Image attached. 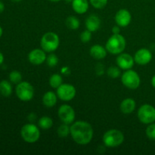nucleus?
Returning a JSON list of instances; mask_svg holds the SVG:
<instances>
[{
	"mask_svg": "<svg viewBox=\"0 0 155 155\" xmlns=\"http://www.w3.org/2000/svg\"><path fill=\"white\" fill-rule=\"evenodd\" d=\"M58 98L63 101H70L74 98L77 94L76 88L73 85L68 83H62L57 88Z\"/></svg>",
	"mask_w": 155,
	"mask_h": 155,
	"instance_id": "nucleus-9",
	"label": "nucleus"
},
{
	"mask_svg": "<svg viewBox=\"0 0 155 155\" xmlns=\"http://www.w3.org/2000/svg\"><path fill=\"white\" fill-rule=\"evenodd\" d=\"M63 83V78L58 74H54L50 77L49 85L53 89H57Z\"/></svg>",
	"mask_w": 155,
	"mask_h": 155,
	"instance_id": "nucleus-23",
	"label": "nucleus"
},
{
	"mask_svg": "<svg viewBox=\"0 0 155 155\" xmlns=\"http://www.w3.org/2000/svg\"><path fill=\"white\" fill-rule=\"evenodd\" d=\"M13 2H21L22 0H12Z\"/></svg>",
	"mask_w": 155,
	"mask_h": 155,
	"instance_id": "nucleus-40",
	"label": "nucleus"
},
{
	"mask_svg": "<svg viewBox=\"0 0 155 155\" xmlns=\"http://www.w3.org/2000/svg\"><path fill=\"white\" fill-rule=\"evenodd\" d=\"M107 49L105 47L102 46L99 44L93 45L90 48L89 54L95 60H102L107 56Z\"/></svg>",
	"mask_w": 155,
	"mask_h": 155,
	"instance_id": "nucleus-15",
	"label": "nucleus"
},
{
	"mask_svg": "<svg viewBox=\"0 0 155 155\" xmlns=\"http://www.w3.org/2000/svg\"><path fill=\"white\" fill-rule=\"evenodd\" d=\"M2 33H3V31H2V27H0V37H1L2 35Z\"/></svg>",
	"mask_w": 155,
	"mask_h": 155,
	"instance_id": "nucleus-38",
	"label": "nucleus"
},
{
	"mask_svg": "<svg viewBox=\"0 0 155 155\" xmlns=\"http://www.w3.org/2000/svg\"><path fill=\"white\" fill-rule=\"evenodd\" d=\"M106 73H107V76L111 79H117L118 78V77H120L121 75L120 68L118 66L110 67V68H108V69L107 70Z\"/></svg>",
	"mask_w": 155,
	"mask_h": 155,
	"instance_id": "nucleus-25",
	"label": "nucleus"
},
{
	"mask_svg": "<svg viewBox=\"0 0 155 155\" xmlns=\"http://www.w3.org/2000/svg\"><path fill=\"white\" fill-rule=\"evenodd\" d=\"M58 101V95L57 94L54 93L52 91H48L45 92L42 97V103L44 106L46 107L51 108L53 107L56 104Z\"/></svg>",
	"mask_w": 155,
	"mask_h": 155,
	"instance_id": "nucleus-19",
	"label": "nucleus"
},
{
	"mask_svg": "<svg viewBox=\"0 0 155 155\" xmlns=\"http://www.w3.org/2000/svg\"><path fill=\"white\" fill-rule=\"evenodd\" d=\"M58 136L60 138H67L69 135H71V127L68 124H63L59 126L57 130Z\"/></svg>",
	"mask_w": 155,
	"mask_h": 155,
	"instance_id": "nucleus-24",
	"label": "nucleus"
},
{
	"mask_svg": "<svg viewBox=\"0 0 155 155\" xmlns=\"http://www.w3.org/2000/svg\"><path fill=\"white\" fill-rule=\"evenodd\" d=\"M61 73L63 74H64V75H68L71 73V71H70L69 68H68V67H64L61 69Z\"/></svg>",
	"mask_w": 155,
	"mask_h": 155,
	"instance_id": "nucleus-33",
	"label": "nucleus"
},
{
	"mask_svg": "<svg viewBox=\"0 0 155 155\" xmlns=\"http://www.w3.org/2000/svg\"><path fill=\"white\" fill-rule=\"evenodd\" d=\"M15 92L21 101H30L34 96L35 91L33 86L30 83L27 81H21L17 85Z\"/></svg>",
	"mask_w": 155,
	"mask_h": 155,
	"instance_id": "nucleus-7",
	"label": "nucleus"
},
{
	"mask_svg": "<svg viewBox=\"0 0 155 155\" xmlns=\"http://www.w3.org/2000/svg\"><path fill=\"white\" fill-rule=\"evenodd\" d=\"M49 1L53 2H60L61 1V0H49Z\"/></svg>",
	"mask_w": 155,
	"mask_h": 155,
	"instance_id": "nucleus-39",
	"label": "nucleus"
},
{
	"mask_svg": "<svg viewBox=\"0 0 155 155\" xmlns=\"http://www.w3.org/2000/svg\"><path fill=\"white\" fill-rule=\"evenodd\" d=\"M151 86H152L153 87H154V89H155V75L153 76L152 78H151Z\"/></svg>",
	"mask_w": 155,
	"mask_h": 155,
	"instance_id": "nucleus-36",
	"label": "nucleus"
},
{
	"mask_svg": "<svg viewBox=\"0 0 155 155\" xmlns=\"http://www.w3.org/2000/svg\"><path fill=\"white\" fill-rule=\"evenodd\" d=\"M92 39V32L86 29V30L83 31L80 34V40L83 43H87Z\"/></svg>",
	"mask_w": 155,
	"mask_h": 155,
	"instance_id": "nucleus-30",
	"label": "nucleus"
},
{
	"mask_svg": "<svg viewBox=\"0 0 155 155\" xmlns=\"http://www.w3.org/2000/svg\"><path fill=\"white\" fill-rule=\"evenodd\" d=\"M152 52L149 49L142 48L136 51L134 55V60L137 64L144 66L149 64L152 60Z\"/></svg>",
	"mask_w": 155,
	"mask_h": 155,
	"instance_id": "nucleus-11",
	"label": "nucleus"
},
{
	"mask_svg": "<svg viewBox=\"0 0 155 155\" xmlns=\"http://www.w3.org/2000/svg\"><path fill=\"white\" fill-rule=\"evenodd\" d=\"M59 119L63 124L70 125L75 120L76 114L74 109L69 104H62L58 110Z\"/></svg>",
	"mask_w": 155,
	"mask_h": 155,
	"instance_id": "nucleus-10",
	"label": "nucleus"
},
{
	"mask_svg": "<svg viewBox=\"0 0 155 155\" xmlns=\"http://www.w3.org/2000/svg\"><path fill=\"white\" fill-rule=\"evenodd\" d=\"M101 27V19L96 15H91L86 18V27L88 30L95 32Z\"/></svg>",
	"mask_w": 155,
	"mask_h": 155,
	"instance_id": "nucleus-17",
	"label": "nucleus"
},
{
	"mask_svg": "<svg viewBox=\"0 0 155 155\" xmlns=\"http://www.w3.org/2000/svg\"><path fill=\"white\" fill-rule=\"evenodd\" d=\"M66 2H71L72 3V2L74 1V0H65Z\"/></svg>",
	"mask_w": 155,
	"mask_h": 155,
	"instance_id": "nucleus-41",
	"label": "nucleus"
},
{
	"mask_svg": "<svg viewBox=\"0 0 155 155\" xmlns=\"http://www.w3.org/2000/svg\"><path fill=\"white\" fill-rule=\"evenodd\" d=\"M104 73V67L102 64L99 63L95 67V74L98 76H101Z\"/></svg>",
	"mask_w": 155,
	"mask_h": 155,
	"instance_id": "nucleus-31",
	"label": "nucleus"
},
{
	"mask_svg": "<svg viewBox=\"0 0 155 155\" xmlns=\"http://www.w3.org/2000/svg\"><path fill=\"white\" fill-rule=\"evenodd\" d=\"M3 62H4V56H3L2 53L0 52V65L2 64Z\"/></svg>",
	"mask_w": 155,
	"mask_h": 155,
	"instance_id": "nucleus-37",
	"label": "nucleus"
},
{
	"mask_svg": "<svg viewBox=\"0 0 155 155\" xmlns=\"http://www.w3.org/2000/svg\"><path fill=\"white\" fill-rule=\"evenodd\" d=\"M4 10H5L4 4H3V2H0V13H2V12H4Z\"/></svg>",
	"mask_w": 155,
	"mask_h": 155,
	"instance_id": "nucleus-35",
	"label": "nucleus"
},
{
	"mask_svg": "<svg viewBox=\"0 0 155 155\" xmlns=\"http://www.w3.org/2000/svg\"><path fill=\"white\" fill-rule=\"evenodd\" d=\"M116 62L117 66L122 70H130L133 68L134 66L135 60L134 57L130 55L127 53H120L118 54L117 58L116 59Z\"/></svg>",
	"mask_w": 155,
	"mask_h": 155,
	"instance_id": "nucleus-12",
	"label": "nucleus"
},
{
	"mask_svg": "<svg viewBox=\"0 0 155 155\" xmlns=\"http://www.w3.org/2000/svg\"><path fill=\"white\" fill-rule=\"evenodd\" d=\"M9 80L12 83L18 84L22 80V75L21 73L18 71H13L9 74Z\"/></svg>",
	"mask_w": 155,
	"mask_h": 155,
	"instance_id": "nucleus-26",
	"label": "nucleus"
},
{
	"mask_svg": "<svg viewBox=\"0 0 155 155\" xmlns=\"http://www.w3.org/2000/svg\"><path fill=\"white\" fill-rule=\"evenodd\" d=\"M38 125L39 128L42 130H49L53 126V120L51 117L48 116H44L41 117L38 121Z\"/></svg>",
	"mask_w": 155,
	"mask_h": 155,
	"instance_id": "nucleus-22",
	"label": "nucleus"
},
{
	"mask_svg": "<svg viewBox=\"0 0 155 155\" xmlns=\"http://www.w3.org/2000/svg\"><path fill=\"white\" fill-rule=\"evenodd\" d=\"M89 7L88 0H74L72 2V8L78 15H83L87 12Z\"/></svg>",
	"mask_w": 155,
	"mask_h": 155,
	"instance_id": "nucleus-18",
	"label": "nucleus"
},
{
	"mask_svg": "<svg viewBox=\"0 0 155 155\" xmlns=\"http://www.w3.org/2000/svg\"><path fill=\"white\" fill-rule=\"evenodd\" d=\"M93 135L92 125L86 121H76L71 126V136L78 145H86L89 144L92 140Z\"/></svg>",
	"mask_w": 155,
	"mask_h": 155,
	"instance_id": "nucleus-1",
	"label": "nucleus"
},
{
	"mask_svg": "<svg viewBox=\"0 0 155 155\" xmlns=\"http://www.w3.org/2000/svg\"><path fill=\"white\" fill-rule=\"evenodd\" d=\"M112 33L113 34H119V33H120V27L118 25L113 27V28H112Z\"/></svg>",
	"mask_w": 155,
	"mask_h": 155,
	"instance_id": "nucleus-32",
	"label": "nucleus"
},
{
	"mask_svg": "<svg viewBox=\"0 0 155 155\" xmlns=\"http://www.w3.org/2000/svg\"><path fill=\"white\" fill-rule=\"evenodd\" d=\"M21 138L27 143H35L40 138V130L33 124H27L21 130Z\"/></svg>",
	"mask_w": 155,
	"mask_h": 155,
	"instance_id": "nucleus-5",
	"label": "nucleus"
},
{
	"mask_svg": "<svg viewBox=\"0 0 155 155\" xmlns=\"http://www.w3.org/2000/svg\"><path fill=\"white\" fill-rule=\"evenodd\" d=\"M65 24L68 29L72 30H76L80 27V21L77 17L75 16H68L65 21Z\"/></svg>",
	"mask_w": 155,
	"mask_h": 155,
	"instance_id": "nucleus-21",
	"label": "nucleus"
},
{
	"mask_svg": "<svg viewBox=\"0 0 155 155\" xmlns=\"http://www.w3.org/2000/svg\"><path fill=\"white\" fill-rule=\"evenodd\" d=\"M59 45H60V38L58 35L54 32H47L41 38V48L45 52H54L58 48Z\"/></svg>",
	"mask_w": 155,
	"mask_h": 155,
	"instance_id": "nucleus-3",
	"label": "nucleus"
},
{
	"mask_svg": "<svg viewBox=\"0 0 155 155\" xmlns=\"http://www.w3.org/2000/svg\"><path fill=\"white\" fill-rule=\"evenodd\" d=\"M114 20L117 25L120 27H126L131 23L132 15L127 9H120L115 15Z\"/></svg>",
	"mask_w": 155,
	"mask_h": 155,
	"instance_id": "nucleus-13",
	"label": "nucleus"
},
{
	"mask_svg": "<svg viewBox=\"0 0 155 155\" xmlns=\"http://www.w3.org/2000/svg\"><path fill=\"white\" fill-rule=\"evenodd\" d=\"M12 93V84L7 80L0 82V94L4 97H8Z\"/></svg>",
	"mask_w": 155,
	"mask_h": 155,
	"instance_id": "nucleus-20",
	"label": "nucleus"
},
{
	"mask_svg": "<svg viewBox=\"0 0 155 155\" xmlns=\"http://www.w3.org/2000/svg\"><path fill=\"white\" fill-rule=\"evenodd\" d=\"M145 133H146L147 137L151 140H155V124H148L146 130H145Z\"/></svg>",
	"mask_w": 155,
	"mask_h": 155,
	"instance_id": "nucleus-28",
	"label": "nucleus"
},
{
	"mask_svg": "<svg viewBox=\"0 0 155 155\" xmlns=\"http://www.w3.org/2000/svg\"><path fill=\"white\" fill-rule=\"evenodd\" d=\"M36 116L33 113L30 114L29 115V117H28V120L30 121H33V119H36Z\"/></svg>",
	"mask_w": 155,
	"mask_h": 155,
	"instance_id": "nucleus-34",
	"label": "nucleus"
},
{
	"mask_svg": "<svg viewBox=\"0 0 155 155\" xmlns=\"http://www.w3.org/2000/svg\"><path fill=\"white\" fill-rule=\"evenodd\" d=\"M46 52L42 48H35L28 54V60L32 64L40 65L46 61Z\"/></svg>",
	"mask_w": 155,
	"mask_h": 155,
	"instance_id": "nucleus-14",
	"label": "nucleus"
},
{
	"mask_svg": "<svg viewBox=\"0 0 155 155\" xmlns=\"http://www.w3.org/2000/svg\"><path fill=\"white\" fill-rule=\"evenodd\" d=\"M127 46V41L124 36L119 34H112L105 44L107 52L111 54H120L124 52Z\"/></svg>",
	"mask_w": 155,
	"mask_h": 155,
	"instance_id": "nucleus-2",
	"label": "nucleus"
},
{
	"mask_svg": "<svg viewBox=\"0 0 155 155\" xmlns=\"http://www.w3.org/2000/svg\"><path fill=\"white\" fill-rule=\"evenodd\" d=\"M102 141L104 145L107 148H116L123 144L124 141V135L120 130L111 129L104 133Z\"/></svg>",
	"mask_w": 155,
	"mask_h": 155,
	"instance_id": "nucleus-4",
	"label": "nucleus"
},
{
	"mask_svg": "<svg viewBox=\"0 0 155 155\" xmlns=\"http://www.w3.org/2000/svg\"><path fill=\"white\" fill-rule=\"evenodd\" d=\"M137 116L139 121L144 124L154 123L155 121V107L149 104H142L139 108Z\"/></svg>",
	"mask_w": 155,
	"mask_h": 155,
	"instance_id": "nucleus-8",
	"label": "nucleus"
},
{
	"mask_svg": "<svg viewBox=\"0 0 155 155\" xmlns=\"http://www.w3.org/2000/svg\"><path fill=\"white\" fill-rule=\"evenodd\" d=\"M107 2L108 0H89L90 4L97 9L104 8L107 5Z\"/></svg>",
	"mask_w": 155,
	"mask_h": 155,
	"instance_id": "nucleus-29",
	"label": "nucleus"
},
{
	"mask_svg": "<svg viewBox=\"0 0 155 155\" xmlns=\"http://www.w3.org/2000/svg\"><path fill=\"white\" fill-rule=\"evenodd\" d=\"M46 64L48 66L51 67V68H54V67L57 66L58 64V58L56 55L55 54H53L52 52L50 53L46 58Z\"/></svg>",
	"mask_w": 155,
	"mask_h": 155,
	"instance_id": "nucleus-27",
	"label": "nucleus"
},
{
	"mask_svg": "<svg viewBox=\"0 0 155 155\" xmlns=\"http://www.w3.org/2000/svg\"><path fill=\"white\" fill-rule=\"evenodd\" d=\"M136 107V103L135 100L131 98H127L121 101L120 109L124 114H130L134 111Z\"/></svg>",
	"mask_w": 155,
	"mask_h": 155,
	"instance_id": "nucleus-16",
	"label": "nucleus"
},
{
	"mask_svg": "<svg viewBox=\"0 0 155 155\" xmlns=\"http://www.w3.org/2000/svg\"><path fill=\"white\" fill-rule=\"evenodd\" d=\"M121 82L127 89L135 90L140 86L141 78L136 71L130 69L125 71V72L122 74Z\"/></svg>",
	"mask_w": 155,
	"mask_h": 155,
	"instance_id": "nucleus-6",
	"label": "nucleus"
}]
</instances>
